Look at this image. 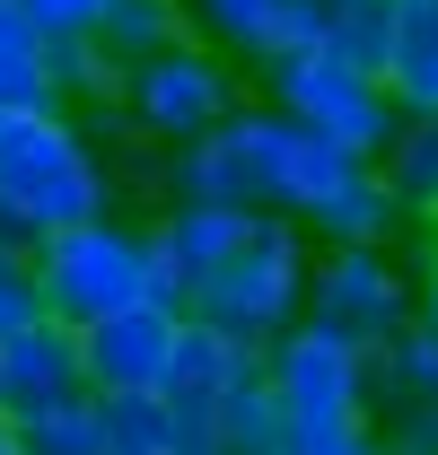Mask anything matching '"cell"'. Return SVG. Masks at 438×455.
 Here are the masks:
<instances>
[{
  "instance_id": "22",
  "label": "cell",
  "mask_w": 438,
  "mask_h": 455,
  "mask_svg": "<svg viewBox=\"0 0 438 455\" xmlns=\"http://www.w3.org/2000/svg\"><path fill=\"white\" fill-rule=\"evenodd\" d=\"M45 315L53 307H45V281H36V245H0V341L45 324Z\"/></svg>"
},
{
  "instance_id": "18",
  "label": "cell",
  "mask_w": 438,
  "mask_h": 455,
  "mask_svg": "<svg viewBox=\"0 0 438 455\" xmlns=\"http://www.w3.org/2000/svg\"><path fill=\"white\" fill-rule=\"evenodd\" d=\"M211 447H219V455H280V403H272V377L237 386V395L211 411Z\"/></svg>"
},
{
  "instance_id": "12",
  "label": "cell",
  "mask_w": 438,
  "mask_h": 455,
  "mask_svg": "<svg viewBox=\"0 0 438 455\" xmlns=\"http://www.w3.org/2000/svg\"><path fill=\"white\" fill-rule=\"evenodd\" d=\"M61 395H88V377H79V333L70 324H27V333L0 341V420H27V411H45Z\"/></svg>"
},
{
  "instance_id": "2",
  "label": "cell",
  "mask_w": 438,
  "mask_h": 455,
  "mask_svg": "<svg viewBox=\"0 0 438 455\" xmlns=\"http://www.w3.org/2000/svg\"><path fill=\"white\" fill-rule=\"evenodd\" d=\"M264 377L280 403V455H377V395H369V350L298 315L264 350Z\"/></svg>"
},
{
  "instance_id": "19",
  "label": "cell",
  "mask_w": 438,
  "mask_h": 455,
  "mask_svg": "<svg viewBox=\"0 0 438 455\" xmlns=\"http://www.w3.org/2000/svg\"><path fill=\"white\" fill-rule=\"evenodd\" d=\"M175 36H193L184 0H114V18L97 27V44H106L123 70H132L141 53H158V44H175Z\"/></svg>"
},
{
  "instance_id": "8",
  "label": "cell",
  "mask_w": 438,
  "mask_h": 455,
  "mask_svg": "<svg viewBox=\"0 0 438 455\" xmlns=\"http://www.w3.org/2000/svg\"><path fill=\"white\" fill-rule=\"evenodd\" d=\"M175 341H184V307H114L97 324H79V377L88 395H166V368H175Z\"/></svg>"
},
{
  "instance_id": "14",
  "label": "cell",
  "mask_w": 438,
  "mask_h": 455,
  "mask_svg": "<svg viewBox=\"0 0 438 455\" xmlns=\"http://www.w3.org/2000/svg\"><path fill=\"white\" fill-rule=\"evenodd\" d=\"M377 175L394 193L403 228H438V114H403L394 140L377 149Z\"/></svg>"
},
{
  "instance_id": "9",
  "label": "cell",
  "mask_w": 438,
  "mask_h": 455,
  "mask_svg": "<svg viewBox=\"0 0 438 455\" xmlns=\"http://www.w3.org/2000/svg\"><path fill=\"white\" fill-rule=\"evenodd\" d=\"M246 228H255V211H175V202H166L158 220H150V298H158V307H184V298L228 263V245H237Z\"/></svg>"
},
{
  "instance_id": "10",
  "label": "cell",
  "mask_w": 438,
  "mask_h": 455,
  "mask_svg": "<svg viewBox=\"0 0 438 455\" xmlns=\"http://www.w3.org/2000/svg\"><path fill=\"white\" fill-rule=\"evenodd\" d=\"M184 18L193 36H211L228 61H255V70L325 36V0H184Z\"/></svg>"
},
{
  "instance_id": "6",
  "label": "cell",
  "mask_w": 438,
  "mask_h": 455,
  "mask_svg": "<svg viewBox=\"0 0 438 455\" xmlns=\"http://www.w3.org/2000/svg\"><path fill=\"white\" fill-rule=\"evenodd\" d=\"M264 106L289 114V123H307L316 140H342L351 158H377L385 140H394V123H403V106L385 97L377 70H351L325 44H298V53L264 61Z\"/></svg>"
},
{
  "instance_id": "11",
  "label": "cell",
  "mask_w": 438,
  "mask_h": 455,
  "mask_svg": "<svg viewBox=\"0 0 438 455\" xmlns=\"http://www.w3.org/2000/svg\"><path fill=\"white\" fill-rule=\"evenodd\" d=\"M255 377H264V341H237V333H219V324H202V315H184L175 368H166V403H175L193 429H211V411L237 395V386H255Z\"/></svg>"
},
{
  "instance_id": "1",
  "label": "cell",
  "mask_w": 438,
  "mask_h": 455,
  "mask_svg": "<svg viewBox=\"0 0 438 455\" xmlns=\"http://www.w3.org/2000/svg\"><path fill=\"white\" fill-rule=\"evenodd\" d=\"M106 132H123L114 114H70V106L0 114V245H36L53 228L106 220L114 211Z\"/></svg>"
},
{
  "instance_id": "17",
  "label": "cell",
  "mask_w": 438,
  "mask_h": 455,
  "mask_svg": "<svg viewBox=\"0 0 438 455\" xmlns=\"http://www.w3.org/2000/svg\"><path fill=\"white\" fill-rule=\"evenodd\" d=\"M18 455H106V403L97 395H61L27 420H9Z\"/></svg>"
},
{
  "instance_id": "15",
  "label": "cell",
  "mask_w": 438,
  "mask_h": 455,
  "mask_svg": "<svg viewBox=\"0 0 438 455\" xmlns=\"http://www.w3.org/2000/svg\"><path fill=\"white\" fill-rule=\"evenodd\" d=\"M27 106H61L53 36H45L18 0H0V114H27Z\"/></svg>"
},
{
  "instance_id": "5",
  "label": "cell",
  "mask_w": 438,
  "mask_h": 455,
  "mask_svg": "<svg viewBox=\"0 0 438 455\" xmlns=\"http://www.w3.org/2000/svg\"><path fill=\"white\" fill-rule=\"evenodd\" d=\"M237 106H246V97H237V61L219 53L211 36H175V44H158V53H141L123 70L114 123H123L132 140L175 149V140H202L211 123H228Z\"/></svg>"
},
{
  "instance_id": "21",
  "label": "cell",
  "mask_w": 438,
  "mask_h": 455,
  "mask_svg": "<svg viewBox=\"0 0 438 455\" xmlns=\"http://www.w3.org/2000/svg\"><path fill=\"white\" fill-rule=\"evenodd\" d=\"M385 18H394V0H325V44L333 61H351V70H385Z\"/></svg>"
},
{
  "instance_id": "4",
  "label": "cell",
  "mask_w": 438,
  "mask_h": 455,
  "mask_svg": "<svg viewBox=\"0 0 438 455\" xmlns=\"http://www.w3.org/2000/svg\"><path fill=\"white\" fill-rule=\"evenodd\" d=\"M36 281H45V307L53 324H97L114 307H141L150 298V220H79V228H53L36 236Z\"/></svg>"
},
{
  "instance_id": "23",
  "label": "cell",
  "mask_w": 438,
  "mask_h": 455,
  "mask_svg": "<svg viewBox=\"0 0 438 455\" xmlns=\"http://www.w3.org/2000/svg\"><path fill=\"white\" fill-rule=\"evenodd\" d=\"M18 9H27L53 44H79V36H97V27L114 18V0H18Z\"/></svg>"
},
{
  "instance_id": "13",
  "label": "cell",
  "mask_w": 438,
  "mask_h": 455,
  "mask_svg": "<svg viewBox=\"0 0 438 455\" xmlns=\"http://www.w3.org/2000/svg\"><path fill=\"white\" fill-rule=\"evenodd\" d=\"M377 79L403 114H438V0H394Z\"/></svg>"
},
{
  "instance_id": "3",
  "label": "cell",
  "mask_w": 438,
  "mask_h": 455,
  "mask_svg": "<svg viewBox=\"0 0 438 455\" xmlns=\"http://www.w3.org/2000/svg\"><path fill=\"white\" fill-rule=\"evenodd\" d=\"M307 281H316V236L298 220H280V211H255V228L228 245V263L184 298V315H202L219 333L272 350V341L307 315Z\"/></svg>"
},
{
  "instance_id": "16",
  "label": "cell",
  "mask_w": 438,
  "mask_h": 455,
  "mask_svg": "<svg viewBox=\"0 0 438 455\" xmlns=\"http://www.w3.org/2000/svg\"><path fill=\"white\" fill-rule=\"evenodd\" d=\"M369 395H377V411H412V403H438V333L412 315L403 333L385 341V350H369Z\"/></svg>"
},
{
  "instance_id": "27",
  "label": "cell",
  "mask_w": 438,
  "mask_h": 455,
  "mask_svg": "<svg viewBox=\"0 0 438 455\" xmlns=\"http://www.w3.org/2000/svg\"><path fill=\"white\" fill-rule=\"evenodd\" d=\"M106 455H132V447H106Z\"/></svg>"
},
{
  "instance_id": "7",
  "label": "cell",
  "mask_w": 438,
  "mask_h": 455,
  "mask_svg": "<svg viewBox=\"0 0 438 455\" xmlns=\"http://www.w3.org/2000/svg\"><path fill=\"white\" fill-rule=\"evenodd\" d=\"M307 315L325 333L385 350L421 307H412V263L394 245H316V281H307Z\"/></svg>"
},
{
  "instance_id": "25",
  "label": "cell",
  "mask_w": 438,
  "mask_h": 455,
  "mask_svg": "<svg viewBox=\"0 0 438 455\" xmlns=\"http://www.w3.org/2000/svg\"><path fill=\"white\" fill-rule=\"evenodd\" d=\"M412 307H421V324L438 333V245H421V254H412Z\"/></svg>"
},
{
  "instance_id": "24",
  "label": "cell",
  "mask_w": 438,
  "mask_h": 455,
  "mask_svg": "<svg viewBox=\"0 0 438 455\" xmlns=\"http://www.w3.org/2000/svg\"><path fill=\"white\" fill-rule=\"evenodd\" d=\"M377 447H385V455H438V403L377 411Z\"/></svg>"
},
{
  "instance_id": "20",
  "label": "cell",
  "mask_w": 438,
  "mask_h": 455,
  "mask_svg": "<svg viewBox=\"0 0 438 455\" xmlns=\"http://www.w3.org/2000/svg\"><path fill=\"white\" fill-rule=\"evenodd\" d=\"M53 88L70 114H114L123 97V61L97 44V36H79V44H53Z\"/></svg>"
},
{
  "instance_id": "26",
  "label": "cell",
  "mask_w": 438,
  "mask_h": 455,
  "mask_svg": "<svg viewBox=\"0 0 438 455\" xmlns=\"http://www.w3.org/2000/svg\"><path fill=\"white\" fill-rule=\"evenodd\" d=\"M0 455H18V438H9V420H0Z\"/></svg>"
}]
</instances>
